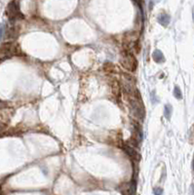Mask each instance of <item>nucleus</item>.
<instances>
[{
	"mask_svg": "<svg viewBox=\"0 0 194 195\" xmlns=\"http://www.w3.org/2000/svg\"><path fill=\"white\" fill-rule=\"evenodd\" d=\"M128 102H129V108L132 116L136 120L140 122H143L146 116V110H144V105L140 97L139 91L134 95H128Z\"/></svg>",
	"mask_w": 194,
	"mask_h": 195,
	"instance_id": "obj_1",
	"label": "nucleus"
},
{
	"mask_svg": "<svg viewBox=\"0 0 194 195\" xmlns=\"http://www.w3.org/2000/svg\"><path fill=\"white\" fill-rule=\"evenodd\" d=\"M7 16H8L9 20L11 22H14L18 20V19H22L24 18L22 14L20 11V7H19V4L17 1H12L10 2L8 6H7Z\"/></svg>",
	"mask_w": 194,
	"mask_h": 195,
	"instance_id": "obj_2",
	"label": "nucleus"
},
{
	"mask_svg": "<svg viewBox=\"0 0 194 195\" xmlns=\"http://www.w3.org/2000/svg\"><path fill=\"white\" fill-rule=\"evenodd\" d=\"M121 64L123 66L124 68H126V69L130 70V71H134L137 69V66H138V64H137V60L134 56H133L131 53H124L121 57Z\"/></svg>",
	"mask_w": 194,
	"mask_h": 195,
	"instance_id": "obj_3",
	"label": "nucleus"
},
{
	"mask_svg": "<svg viewBox=\"0 0 194 195\" xmlns=\"http://www.w3.org/2000/svg\"><path fill=\"white\" fill-rule=\"evenodd\" d=\"M17 46L12 43H5L0 46V59H7L16 54Z\"/></svg>",
	"mask_w": 194,
	"mask_h": 195,
	"instance_id": "obj_4",
	"label": "nucleus"
},
{
	"mask_svg": "<svg viewBox=\"0 0 194 195\" xmlns=\"http://www.w3.org/2000/svg\"><path fill=\"white\" fill-rule=\"evenodd\" d=\"M157 21L162 26H164V28H167L169 25H170V22H171V17L169 16L168 14L166 13H162L158 16L157 18Z\"/></svg>",
	"mask_w": 194,
	"mask_h": 195,
	"instance_id": "obj_5",
	"label": "nucleus"
},
{
	"mask_svg": "<svg viewBox=\"0 0 194 195\" xmlns=\"http://www.w3.org/2000/svg\"><path fill=\"white\" fill-rule=\"evenodd\" d=\"M152 58L157 64H163L165 62V57L160 50H155L152 54Z\"/></svg>",
	"mask_w": 194,
	"mask_h": 195,
	"instance_id": "obj_6",
	"label": "nucleus"
},
{
	"mask_svg": "<svg viewBox=\"0 0 194 195\" xmlns=\"http://www.w3.org/2000/svg\"><path fill=\"white\" fill-rule=\"evenodd\" d=\"M172 113H173V108L171 105H166L164 106V116L166 119L170 120L171 119V116H172Z\"/></svg>",
	"mask_w": 194,
	"mask_h": 195,
	"instance_id": "obj_7",
	"label": "nucleus"
},
{
	"mask_svg": "<svg viewBox=\"0 0 194 195\" xmlns=\"http://www.w3.org/2000/svg\"><path fill=\"white\" fill-rule=\"evenodd\" d=\"M173 94H174V97L176 98L177 100H181L182 99V94H181V90L180 89V87H178V86L175 87Z\"/></svg>",
	"mask_w": 194,
	"mask_h": 195,
	"instance_id": "obj_8",
	"label": "nucleus"
},
{
	"mask_svg": "<svg viewBox=\"0 0 194 195\" xmlns=\"http://www.w3.org/2000/svg\"><path fill=\"white\" fill-rule=\"evenodd\" d=\"M163 188H161V187H155V188H153V194L154 195H163Z\"/></svg>",
	"mask_w": 194,
	"mask_h": 195,
	"instance_id": "obj_9",
	"label": "nucleus"
},
{
	"mask_svg": "<svg viewBox=\"0 0 194 195\" xmlns=\"http://www.w3.org/2000/svg\"><path fill=\"white\" fill-rule=\"evenodd\" d=\"M150 99H151V101L153 104H155V102H157L159 101L158 98L156 97V94H155V91H152L150 93Z\"/></svg>",
	"mask_w": 194,
	"mask_h": 195,
	"instance_id": "obj_10",
	"label": "nucleus"
},
{
	"mask_svg": "<svg viewBox=\"0 0 194 195\" xmlns=\"http://www.w3.org/2000/svg\"><path fill=\"white\" fill-rule=\"evenodd\" d=\"M4 33H5V28H4V25L0 24V40L2 39L3 36H4Z\"/></svg>",
	"mask_w": 194,
	"mask_h": 195,
	"instance_id": "obj_11",
	"label": "nucleus"
},
{
	"mask_svg": "<svg viewBox=\"0 0 194 195\" xmlns=\"http://www.w3.org/2000/svg\"><path fill=\"white\" fill-rule=\"evenodd\" d=\"M190 195H194V185H191V186H190Z\"/></svg>",
	"mask_w": 194,
	"mask_h": 195,
	"instance_id": "obj_12",
	"label": "nucleus"
},
{
	"mask_svg": "<svg viewBox=\"0 0 194 195\" xmlns=\"http://www.w3.org/2000/svg\"><path fill=\"white\" fill-rule=\"evenodd\" d=\"M192 19L194 21V6H193V9H192Z\"/></svg>",
	"mask_w": 194,
	"mask_h": 195,
	"instance_id": "obj_13",
	"label": "nucleus"
}]
</instances>
